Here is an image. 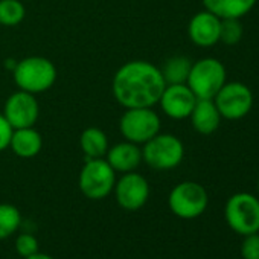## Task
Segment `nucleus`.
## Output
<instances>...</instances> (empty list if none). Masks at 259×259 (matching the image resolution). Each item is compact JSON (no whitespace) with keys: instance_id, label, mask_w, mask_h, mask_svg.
<instances>
[{"instance_id":"22","label":"nucleus","mask_w":259,"mask_h":259,"mask_svg":"<svg viewBox=\"0 0 259 259\" xmlns=\"http://www.w3.org/2000/svg\"><path fill=\"white\" fill-rule=\"evenodd\" d=\"M244 34L242 25L239 19H221V26H220V41L233 46L241 41Z\"/></svg>"},{"instance_id":"26","label":"nucleus","mask_w":259,"mask_h":259,"mask_svg":"<svg viewBox=\"0 0 259 259\" xmlns=\"http://www.w3.org/2000/svg\"><path fill=\"white\" fill-rule=\"evenodd\" d=\"M25 259H54L51 254H46V253H41V251H37V253H34L32 256H29V257H25Z\"/></svg>"},{"instance_id":"10","label":"nucleus","mask_w":259,"mask_h":259,"mask_svg":"<svg viewBox=\"0 0 259 259\" xmlns=\"http://www.w3.org/2000/svg\"><path fill=\"white\" fill-rule=\"evenodd\" d=\"M114 197L116 203L125 210H139L142 209L150 198V183L148 180L136 172H125L114 183Z\"/></svg>"},{"instance_id":"7","label":"nucleus","mask_w":259,"mask_h":259,"mask_svg":"<svg viewBox=\"0 0 259 259\" xmlns=\"http://www.w3.org/2000/svg\"><path fill=\"white\" fill-rule=\"evenodd\" d=\"M116 183V172L108 165V162L102 159H85L79 171V191L89 200H104L107 198Z\"/></svg>"},{"instance_id":"8","label":"nucleus","mask_w":259,"mask_h":259,"mask_svg":"<svg viewBox=\"0 0 259 259\" xmlns=\"http://www.w3.org/2000/svg\"><path fill=\"white\" fill-rule=\"evenodd\" d=\"M209 204L206 189L197 182H182L168 195L171 212L182 220H194L204 213Z\"/></svg>"},{"instance_id":"16","label":"nucleus","mask_w":259,"mask_h":259,"mask_svg":"<svg viewBox=\"0 0 259 259\" xmlns=\"http://www.w3.org/2000/svg\"><path fill=\"white\" fill-rule=\"evenodd\" d=\"M10 148L20 159H32L43 148L41 135L37 132L34 126L17 128V130H14V132H13Z\"/></svg>"},{"instance_id":"21","label":"nucleus","mask_w":259,"mask_h":259,"mask_svg":"<svg viewBox=\"0 0 259 259\" xmlns=\"http://www.w3.org/2000/svg\"><path fill=\"white\" fill-rule=\"evenodd\" d=\"M26 8L20 0H0V25L17 26L25 20Z\"/></svg>"},{"instance_id":"2","label":"nucleus","mask_w":259,"mask_h":259,"mask_svg":"<svg viewBox=\"0 0 259 259\" xmlns=\"http://www.w3.org/2000/svg\"><path fill=\"white\" fill-rule=\"evenodd\" d=\"M13 76L19 90L32 95L45 93L57 81V67L45 57H26L17 61Z\"/></svg>"},{"instance_id":"13","label":"nucleus","mask_w":259,"mask_h":259,"mask_svg":"<svg viewBox=\"0 0 259 259\" xmlns=\"http://www.w3.org/2000/svg\"><path fill=\"white\" fill-rule=\"evenodd\" d=\"M221 19L207 10L197 13L188 26V35L191 41L200 48H210L220 41Z\"/></svg>"},{"instance_id":"15","label":"nucleus","mask_w":259,"mask_h":259,"mask_svg":"<svg viewBox=\"0 0 259 259\" xmlns=\"http://www.w3.org/2000/svg\"><path fill=\"white\" fill-rule=\"evenodd\" d=\"M189 117L194 130L203 136L215 133L223 119L213 99H197Z\"/></svg>"},{"instance_id":"11","label":"nucleus","mask_w":259,"mask_h":259,"mask_svg":"<svg viewBox=\"0 0 259 259\" xmlns=\"http://www.w3.org/2000/svg\"><path fill=\"white\" fill-rule=\"evenodd\" d=\"M2 114L14 130L28 128L37 123L40 116V105L35 99V95L17 90L8 96Z\"/></svg>"},{"instance_id":"9","label":"nucleus","mask_w":259,"mask_h":259,"mask_svg":"<svg viewBox=\"0 0 259 259\" xmlns=\"http://www.w3.org/2000/svg\"><path fill=\"white\" fill-rule=\"evenodd\" d=\"M213 102L221 117L229 120H238L245 117L253 107V93L244 82L232 81L226 82L215 95Z\"/></svg>"},{"instance_id":"17","label":"nucleus","mask_w":259,"mask_h":259,"mask_svg":"<svg viewBox=\"0 0 259 259\" xmlns=\"http://www.w3.org/2000/svg\"><path fill=\"white\" fill-rule=\"evenodd\" d=\"M203 5L220 19H241L253 10L256 0H203Z\"/></svg>"},{"instance_id":"20","label":"nucleus","mask_w":259,"mask_h":259,"mask_svg":"<svg viewBox=\"0 0 259 259\" xmlns=\"http://www.w3.org/2000/svg\"><path fill=\"white\" fill-rule=\"evenodd\" d=\"M22 224L20 210L10 203H0V241L14 235Z\"/></svg>"},{"instance_id":"19","label":"nucleus","mask_w":259,"mask_h":259,"mask_svg":"<svg viewBox=\"0 0 259 259\" xmlns=\"http://www.w3.org/2000/svg\"><path fill=\"white\" fill-rule=\"evenodd\" d=\"M191 67L192 61L188 57L176 55L168 58L160 70L166 84H186Z\"/></svg>"},{"instance_id":"24","label":"nucleus","mask_w":259,"mask_h":259,"mask_svg":"<svg viewBox=\"0 0 259 259\" xmlns=\"http://www.w3.org/2000/svg\"><path fill=\"white\" fill-rule=\"evenodd\" d=\"M239 251L242 259H259V233L244 236Z\"/></svg>"},{"instance_id":"6","label":"nucleus","mask_w":259,"mask_h":259,"mask_svg":"<svg viewBox=\"0 0 259 259\" xmlns=\"http://www.w3.org/2000/svg\"><path fill=\"white\" fill-rule=\"evenodd\" d=\"M226 67L217 58H201L192 63L186 85L197 99H213L220 89L227 82Z\"/></svg>"},{"instance_id":"14","label":"nucleus","mask_w":259,"mask_h":259,"mask_svg":"<svg viewBox=\"0 0 259 259\" xmlns=\"http://www.w3.org/2000/svg\"><path fill=\"white\" fill-rule=\"evenodd\" d=\"M105 160L114 169V172H132L136 171L142 163V148L133 142H119L108 148Z\"/></svg>"},{"instance_id":"18","label":"nucleus","mask_w":259,"mask_h":259,"mask_svg":"<svg viewBox=\"0 0 259 259\" xmlns=\"http://www.w3.org/2000/svg\"><path fill=\"white\" fill-rule=\"evenodd\" d=\"M79 147L85 159H102L110 148L107 135L98 126H89L84 130L79 136Z\"/></svg>"},{"instance_id":"5","label":"nucleus","mask_w":259,"mask_h":259,"mask_svg":"<svg viewBox=\"0 0 259 259\" xmlns=\"http://www.w3.org/2000/svg\"><path fill=\"white\" fill-rule=\"evenodd\" d=\"M183 157V142L169 133H159L142 145V162L157 171H169L177 168Z\"/></svg>"},{"instance_id":"4","label":"nucleus","mask_w":259,"mask_h":259,"mask_svg":"<svg viewBox=\"0 0 259 259\" xmlns=\"http://www.w3.org/2000/svg\"><path fill=\"white\" fill-rule=\"evenodd\" d=\"M224 218L229 227L241 236L259 233V198L250 192L233 194L226 203Z\"/></svg>"},{"instance_id":"23","label":"nucleus","mask_w":259,"mask_h":259,"mask_svg":"<svg viewBox=\"0 0 259 259\" xmlns=\"http://www.w3.org/2000/svg\"><path fill=\"white\" fill-rule=\"evenodd\" d=\"M16 250L25 259L32 256L34 253L40 251L38 239L32 233H22L16 238Z\"/></svg>"},{"instance_id":"25","label":"nucleus","mask_w":259,"mask_h":259,"mask_svg":"<svg viewBox=\"0 0 259 259\" xmlns=\"http://www.w3.org/2000/svg\"><path fill=\"white\" fill-rule=\"evenodd\" d=\"M13 132H14V128L5 119V116L0 113V153L5 151L7 148H10Z\"/></svg>"},{"instance_id":"1","label":"nucleus","mask_w":259,"mask_h":259,"mask_svg":"<svg viewBox=\"0 0 259 259\" xmlns=\"http://www.w3.org/2000/svg\"><path fill=\"white\" fill-rule=\"evenodd\" d=\"M165 87L162 70L144 60L122 64L111 81L113 96L123 108L154 107L159 104Z\"/></svg>"},{"instance_id":"12","label":"nucleus","mask_w":259,"mask_h":259,"mask_svg":"<svg viewBox=\"0 0 259 259\" xmlns=\"http://www.w3.org/2000/svg\"><path fill=\"white\" fill-rule=\"evenodd\" d=\"M197 96L186 84H166L159 104L162 111L171 119H186L191 116Z\"/></svg>"},{"instance_id":"3","label":"nucleus","mask_w":259,"mask_h":259,"mask_svg":"<svg viewBox=\"0 0 259 259\" xmlns=\"http://www.w3.org/2000/svg\"><path fill=\"white\" fill-rule=\"evenodd\" d=\"M162 120L153 107L125 108L119 119V132L125 141L144 145L160 133Z\"/></svg>"},{"instance_id":"27","label":"nucleus","mask_w":259,"mask_h":259,"mask_svg":"<svg viewBox=\"0 0 259 259\" xmlns=\"http://www.w3.org/2000/svg\"><path fill=\"white\" fill-rule=\"evenodd\" d=\"M257 192H259V180H257Z\"/></svg>"}]
</instances>
